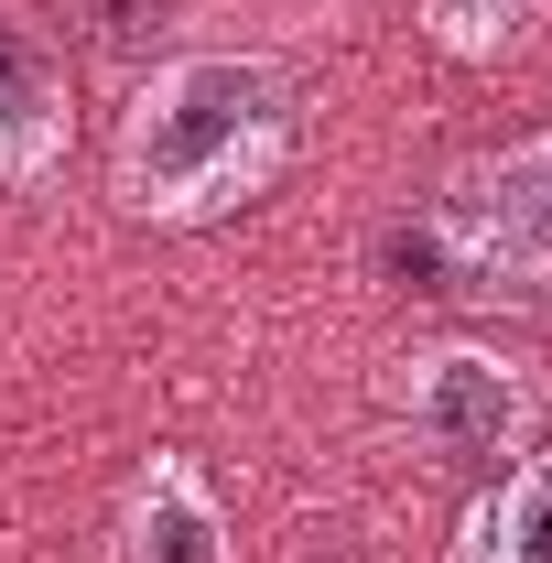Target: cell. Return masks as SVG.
Listing matches in <instances>:
<instances>
[{"label": "cell", "instance_id": "cell-1", "mask_svg": "<svg viewBox=\"0 0 552 563\" xmlns=\"http://www.w3.org/2000/svg\"><path fill=\"white\" fill-rule=\"evenodd\" d=\"M292 141L303 109L272 55H174L120 120V207L141 228H217L281 185Z\"/></svg>", "mask_w": 552, "mask_h": 563}, {"label": "cell", "instance_id": "cell-2", "mask_svg": "<svg viewBox=\"0 0 552 563\" xmlns=\"http://www.w3.org/2000/svg\"><path fill=\"white\" fill-rule=\"evenodd\" d=\"M422 228H433V250H444V292L552 314V131L466 163V174L433 196Z\"/></svg>", "mask_w": 552, "mask_h": 563}, {"label": "cell", "instance_id": "cell-3", "mask_svg": "<svg viewBox=\"0 0 552 563\" xmlns=\"http://www.w3.org/2000/svg\"><path fill=\"white\" fill-rule=\"evenodd\" d=\"M390 412H401V444H412L422 466H444V477H498V466L531 444V379L498 347L444 336V347L401 357Z\"/></svg>", "mask_w": 552, "mask_h": 563}, {"label": "cell", "instance_id": "cell-4", "mask_svg": "<svg viewBox=\"0 0 552 563\" xmlns=\"http://www.w3.org/2000/svg\"><path fill=\"white\" fill-rule=\"evenodd\" d=\"M76 141V87L44 22L0 11V185H44Z\"/></svg>", "mask_w": 552, "mask_h": 563}, {"label": "cell", "instance_id": "cell-5", "mask_svg": "<svg viewBox=\"0 0 552 563\" xmlns=\"http://www.w3.org/2000/svg\"><path fill=\"white\" fill-rule=\"evenodd\" d=\"M109 563H228V509L185 455H152L109 520Z\"/></svg>", "mask_w": 552, "mask_h": 563}, {"label": "cell", "instance_id": "cell-6", "mask_svg": "<svg viewBox=\"0 0 552 563\" xmlns=\"http://www.w3.org/2000/svg\"><path fill=\"white\" fill-rule=\"evenodd\" d=\"M455 563H552V444H520L466 509Z\"/></svg>", "mask_w": 552, "mask_h": 563}, {"label": "cell", "instance_id": "cell-7", "mask_svg": "<svg viewBox=\"0 0 552 563\" xmlns=\"http://www.w3.org/2000/svg\"><path fill=\"white\" fill-rule=\"evenodd\" d=\"M433 11V33L455 44V55H498V44H520L531 33V11L542 0H422Z\"/></svg>", "mask_w": 552, "mask_h": 563}]
</instances>
